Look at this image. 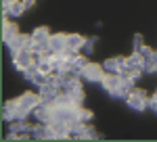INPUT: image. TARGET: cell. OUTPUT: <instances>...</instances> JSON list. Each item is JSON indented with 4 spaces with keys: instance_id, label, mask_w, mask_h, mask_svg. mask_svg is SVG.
Returning <instances> with one entry per match:
<instances>
[{
    "instance_id": "1",
    "label": "cell",
    "mask_w": 157,
    "mask_h": 142,
    "mask_svg": "<svg viewBox=\"0 0 157 142\" xmlns=\"http://www.w3.org/2000/svg\"><path fill=\"white\" fill-rule=\"evenodd\" d=\"M101 86H103V90H105L109 96H113V98H126L124 92H121V75L105 73V77H103Z\"/></svg>"
},
{
    "instance_id": "2",
    "label": "cell",
    "mask_w": 157,
    "mask_h": 142,
    "mask_svg": "<svg viewBox=\"0 0 157 142\" xmlns=\"http://www.w3.org/2000/svg\"><path fill=\"white\" fill-rule=\"evenodd\" d=\"M80 77H82L84 82H90V84H101L103 77H105V67H103V63H101V65H98V63H88L84 67V71L80 73Z\"/></svg>"
},
{
    "instance_id": "3",
    "label": "cell",
    "mask_w": 157,
    "mask_h": 142,
    "mask_svg": "<svg viewBox=\"0 0 157 142\" xmlns=\"http://www.w3.org/2000/svg\"><path fill=\"white\" fill-rule=\"evenodd\" d=\"M126 103H128V106L132 109V111H145V109H149V96H147L145 90H132L130 94L126 96Z\"/></svg>"
},
{
    "instance_id": "4",
    "label": "cell",
    "mask_w": 157,
    "mask_h": 142,
    "mask_svg": "<svg viewBox=\"0 0 157 142\" xmlns=\"http://www.w3.org/2000/svg\"><path fill=\"white\" fill-rule=\"evenodd\" d=\"M67 48V34H52L48 40V54L50 57H63Z\"/></svg>"
},
{
    "instance_id": "5",
    "label": "cell",
    "mask_w": 157,
    "mask_h": 142,
    "mask_svg": "<svg viewBox=\"0 0 157 142\" xmlns=\"http://www.w3.org/2000/svg\"><path fill=\"white\" fill-rule=\"evenodd\" d=\"M36 61H34V52L32 50H19L15 57H13V67L17 71H21L23 73L27 67H32Z\"/></svg>"
},
{
    "instance_id": "6",
    "label": "cell",
    "mask_w": 157,
    "mask_h": 142,
    "mask_svg": "<svg viewBox=\"0 0 157 142\" xmlns=\"http://www.w3.org/2000/svg\"><path fill=\"white\" fill-rule=\"evenodd\" d=\"M17 113H19V98L6 100L4 106H2V119L13 123V121H17Z\"/></svg>"
},
{
    "instance_id": "7",
    "label": "cell",
    "mask_w": 157,
    "mask_h": 142,
    "mask_svg": "<svg viewBox=\"0 0 157 142\" xmlns=\"http://www.w3.org/2000/svg\"><path fill=\"white\" fill-rule=\"evenodd\" d=\"M15 36H19V25L13 23L11 17H2V40H4V44L11 42Z\"/></svg>"
},
{
    "instance_id": "8",
    "label": "cell",
    "mask_w": 157,
    "mask_h": 142,
    "mask_svg": "<svg viewBox=\"0 0 157 142\" xmlns=\"http://www.w3.org/2000/svg\"><path fill=\"white\" fill-rule=\"evenodd\" d=\"M38 94L42 96V103H44V105H50V103L59 96V88L52 86V84H44V86H40V92H38Z\"/></svg>"
},
{
    "instance_id": "9",
    "label": "cell",
    "mask_w": 157,
    "mask_h": 142,
    "mask_svg": "<svg viewBox=\"0 0 157 142\" xmlns=\"http://www.w3.org/2000/svg\"><path fill=\"white\" fill-rule=\"evenodd\" d=\"M143 63H145L143 54L134 50L130 57H126V69H124V73H128V75H130V71H134V69H143Z\"/></svg>"
},
{
    "instance_id": "10",
    "label": "cell",
    "mask_w": 157,
    "mask_h": 142,
    "mask_svg": "<svg viewBox=\"0 0 157 142\" xmlns=\"http://www.w3.org/2000/svg\"><path fill=\"white\" fill-rule=\"evenodd\" d=\"M86 44V38L80 34H67V48L75 50V52H82V48Z\"/></svg>"
},
{
    "instance_id": "11",
    "label": "cell",
    "mask_w": 157,
    "mask_h": 142,
    "mask_svg": "<svg viewBox=\"0 0 157 142\" xmlns=\"http://www.w3.org/2000/svg\"><path fill=\"white\" fill-rule=\"evenodd\" d=\"M23 13H25L23 0H13V4H11V6L2 11V17H21Z\"/></svg>"
},
{
    "instance_id": "12",
    "label": "cell",
    "mask_w": 157,
    "mask_h": 142,
    "mask_svg": "<svg viewBox=\"0 0 157 142\" xmlns=\"http://www.w3.org/2000/svg\"><path fill=\"white\" fill-rule=\"evenodd\" d=\"M88 63H90V61H88V54L80 52V54H78V57L71 61V71L75 73V75H80V73L84 71V67L88 65Z\"/></svg>"
},
{
    "instance_id": "13",
    "label": "cell",
    "mask_w": 157,
    "mask_h": 142,
    "mask_svg": "<svg viewBox=\"0 0 157 142\" xmlns=\"http://www.w3.org/2000/svg\"><path fill=\"white\" fill-rule=\"evenodd\" d=\"M50 32H48V27H36L34 32H32V40L34 42H46L48 44V40H50Z\"/></svg>"
},
{
    "instance_id": "14",
    "label": "cell",
    "mask_w": 157,
    "mask_h": 142,
    "mask_svg": "<svg viewBox=\"0 0 157 142\" xmlns=\"http://www.w3.org/2000/svg\"><path fill=\"white\" fill-rule=\"evenodd\" d=\"M94 46H97V38L92 36V38H86V44H84V48H82V52L84 54H92L94 52Z\"/></svg>"
},
{
    "instance_id": "15",
    "label": "cell",
    "mask_w": 157,
    "mask_h": 142,
    "mask_svg": "<svg viewBox=\"0 0 157 142\" xmlns=\"http://www.w3.org/2000/svg\"><path fill=\"white\" fill-rule=\"evenodd\" d=\"M90 119H92V113L88 111V109H78V121H82V123H90Z\"/></svg>"
},
{
    "instance_id": "16",
    "label": "cell",
    "mask_w": 157,
    "mask_h": 142,
    "mask_svg": "<svg viewBox=\"0 0 157 142\" xmlns=\"http://www.w3.org/2000/svg\"><path fill=\"white\" fill-rule=\"evenodd\" d=\"M136 52H140V54H143V59H149V57H153V50H151L149 46H145V44H143V46L138 48Z\"/></svg>"
},
{
    "instance_id": "17",
    "label": "cell",
    "mask_w": 157,
    "mask_h": 142,
    "mask_svg": "<svg viewBox=\"0 0 157 142\" xmlns=\"http://www.w3.org/2000/svg\"><path fill=\"white\" fill-rule=\"evenodd\" d=\"M149 109H151L153 113H157V94L149 98Z\"/></svg>"
},
{
    "instance_id": "18",
    "label": "cell",
    "mask_w": 157,
    "mask_h": 142,
    "mask_svg": "<svg viewBox=\"0 0 157 142\" xmlns=\"http://www.w3.org/2000/svg\"><path fill=\"white\" fill-rule=\"evenodd\" d=\"M140 46H143V36L136 34V36H134V50H138Z\"/></svg>"
},
{
    "instance_id": "19",
    "label": "cell",
    "mask_w": 157,
    "mask_h": 142,
    "mask_svg": "<svg viewBox=\"0 0 157 142\" xmlns=\"http://www.w3.org/2000/svg\"><path fill=\"white\" fill-rule=\"evenodd\" d=\"M34 4H36V0H23V6H25V11H27V9H32Z\"/></svg>"
},
{
    "instance_id": "20",
    "label": "cell",
    "mask_w": 157,
    "mask_h": 142,
    "mask_svg": "<svg viewBox=\"0 0 157 142\" xmlns=\"http://www.w3.org/2000/svg\"><path fill=\"white\" fill-rule=\"evenodd\" d=\"M11 4H13V0H2V11H4V9H9Z\"/></svg>"
}]
</instances>
